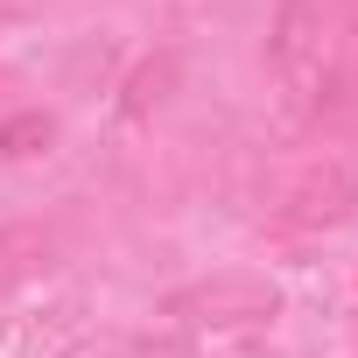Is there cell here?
I'll list each match as a JSON object with an SVG mask.
<instances>
[{"mask_svg": "<svg viewBox=\"0 0 358 358\" xmlns=\"http://www.w3.org/2000/svg\"><path fill=\"white\" fill-rule=\"evenodd\" d=\"M50 134H57V127H50V113H22L8 134H0V148H8V155H36L29 141H50Z\"/></svg>", "mask_w": 358, "mask_h": 358, "instance_id": "4", "label": "cell"}, {"mask_svg": "<svg viewBox=\"0 0 358 358\" xmlns=\"http://www.w3.org/2000/svg\"><path fill=\"white\" fill-rule=\"evenodd\" d=\"M337 43H344V0H281L274 8V71L316 99L337 71Z\"/></svg>", "mask_w": 358, "mask_h": 358, "instance_id": "2", "label": "cell"}, {"mask_svg": "<svg viewBox=\"0 0 358 358\" xmlns=\"http://www.w3.org/2000/svg\"><path fill=\"white\" fill-rule=\"evenodd\" d=\"M50 232L43 225H0V302L15 288H29L36 274H50Z\"/></svg>", "mask_w": 358, "mask_h": 358, "instance_id": "3", "label": "cell"}, {"mask_svg": "<svg viewBox=\"0 0 358 358\" xmlns=\"http://www.w3.org/2000/svg\"><path fill=\"white\" fill-rule=\"evenodd\" d=\"M351 211H358V155H309L267 190V218L288 232H330Z\"/></svg>", "mask_w": 358, "mask_h": 358, "instance_id": "1", "label": "cell"}, {"mask_svg": "<svg viewBox=\"0 0 358 358\" xmlns=\"http://www.w3.org/2000/svg\"><path fill=\"white\" fill-rule=\"evenodd\" d=\"M344 36H358V0H344Z\"/></svg>", "mask_w": 358, "mask_h": 358, "instance_id": "5", "label": "cell"}]
</instances>
